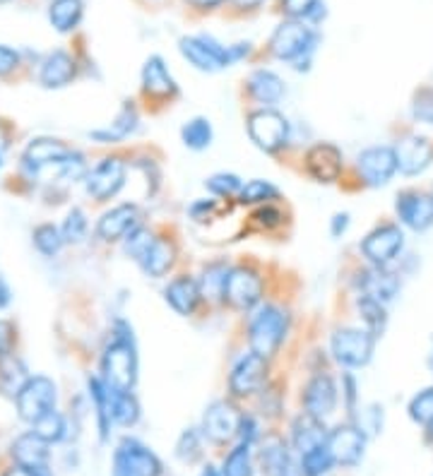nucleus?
<instances>
[{
	"label": "nucleus",
	"mask_w": 433,
	"mask_h": 476,
	"mask_svg": "<svg viewBox=\"0 0 433 476\" xmlns=\"http://www.w3.org/2000/svg\"><path fill=\"white\" fill-rule=\"evenodd\" d=\"M202 443H205V435L201 428H185L176 441V457L184 464H195L202 457Z\"/></svg>",
	"instance_id": "obj_46"
},
{
	"label": "nucleus",
	"mask_w": 433,
	"mask_h": 476,
	"mask_svg": "<svg viewBox=\"0 0 433 476\" xmlns=\"http://www.w3.org/2000/svg\"><path fill=\"white\" fill-rule=\"evenodd\" d=\"M409 418L417 421L421 426H429L433 421V387H426L414 400L409 402Z\"/></svg>",
	"instance_id": "obj_51"
},
{
	"label": "nucleus",
	"mask_w": 433,
	"mask_h": 476,
	"mask_svg": "<svg viewBox=\"0 0 433 476\" xmlns=\"http://www.w3.org/2000/svg\"><path fill=\"white\" fill-rule=\"evenodd\" d=\"M164 474V464L157 455L147 448V445L125 435L121 438L114 450V460H111V476H161Z\"/></svg>",
	"instance_id": "obj_11"
},
{
	"label": "nucleus",
	"mask_w": 433,
	"mask_h": 476,
	"mask_svg": "<svg viewBox=\"0 0 433 476\" xmlns=\"http://www.w3.org/2000/svg\"><path fill=\"white\" fill-rule=\"evenodd\" d=\"M351 226V215L350 212H335L330 219V236L333 238H342V236L350 231Z\"/></svg>",
	"instance_id": "obj_56"
},
{
	"label": "nucleus",
	"mask_w": 433,
	"mask_h": 476,
	"mask_svg": "<svg viewBox=\"0 0 433 476\" xmlns=\"http://www.w3.org/2000/svg\"><path fill=\"white\" fill-rule=\"evenodd\" d=\"M32 431L39 438H43L49 445L63 443L67 438V418L60 414L59 410L49 411L46 417H42L36 424L32 426Z\"/></svg>",
	"instance_id": "obj_45"
},
{
	"label": "nucleus",
	"mask_w": 433,
	"mask_h": 476,
	"mask_svg": "<svg viewBox=\"0 0 433 476\" xmlns=\"http://www.w3.org/2000/svg\"><path fill=\"white\" fill-rule=\"evenodd\" d=\"M318 46H320L318 27L309 25V22H299V20L279 22L270 36V42H267L270 56L282 60V63H289L296 73H309Z\"/></svg>",
	"instance_id": "obj_3"
},
{
	"label": "nucleus",
	"mask_w": 433,
	"mask_h": 476,
	"mask_svg": "<svg viewBox=\"0 0 433 476\" xmlns=\"http://www.w3.org/2000/svg\"><path fill=\"white\" fill-rule=\"evenodd\" d=\"M77 77V63L67 51H51L49 56L39 63V82L46 90H60L67 87Z\"/></svg>",
	"instance_id": "obj_29"
},
{
	"label": "nucleus",
	"mask_w": 433,
	"mask_h": 476,
	"mask_svg": "<svg viewBox=\"0 0 433 476\" xmlns=\"http://www.w3.org/2000/svg\"><path fill=\"white\" fill-rule=\"evenodd\" d=\"M279 380H270V383L256 394V402H258L260 407V417L265 418H279L284 411V393L279 390Z\"/></svg>",
	"instance_id": "obj_48"
},
{
	"label": "nucleus",
	"mask_w": 433,
	"mask_h": 476,
	"mask_svg": "<svg viewBox=\"0 0 433 476\" xmlns=\"http://www.w3.org/2000/svg\"><path fill=\"white\" fill-rule=\"evenodd\" d=\"M256 450L253 445L236 443L232 450L226 452L222 460V474L224 476H253L256 474Z\"/></svg>",
	"instance_id": "obj_40"
},
{
	"label": "nucleus",
	"mask_w": 433,
	"mask_h": 476,
	"mask_svg": "<svg viewBox=\"0 0 433 476\" xmlns=\"http://www.w3.org/2000/svg\"><path fill=\"white\" fill-rule=\"evenodd\" d=\"M243 183H246V181H243L241 176L232 174V171H216V174H212L209 178H205V191H208L212 198H219V200L236 202Z\"/></svg>",
	"instance_id": "obj_42"
},
{
	"label": "nucleus",
	"mask_w": 433,
	"mask_h": 476,
	"mask_svg": "<svg viewBox=\"0 0 433 476\" xmlns=\"http://www.w3.org/2000/svg\"><path fill=\"white\" fill-rule=\"evenodd\" d=\"M232 3L233 10H239V12H253V10L263 8V3L267 0H229Z\"/></svg>",
	"instance_id": "obj_59"
},
{
	"label": "nucleus",
	"mask_w": 433,
	"mask_h": 476,
	"mask_svg": "<svg viewBox=\"0 0 433 476\" xmlns=\"http://www.w3.org/2000/svg\"><path fill=\"white\" fill-rule=\"evenodd\" d=\"M303 174L320 185L340 183L344 176V154L335 143H313L303 152Z\"/></svg>",
	"instance_id": "obj_19"
},
{
	"label": "nucleus",
	"mask_w": 433,
	"mask_h": 476,
	"mask_svg": "<svg viewBox=\"0 0 433 476\" xmlns=\"http://www.w3.org/2000/svg\"><path fill=\"white\" fill-rule=\"evenodd\" d=\"M140 224H145V212H142L140 205L138 202H121V205H114L101 215L97 226H94V234L104 243H121Z\"/></svg>",
	"instance_id": "obj_22"
},
{
	"label": "nucleus",
	"mask_w": 433,
	"mask_h": 476,
	"mask_svg": "<svg viewBox=\"0 0 433 476\" xmlns=\"http://www.w3.org/2000/svg\"><path fill=\"white\" fill-rule=\"evenodd\" d=\"M351 286L361 296L375 299V301L385 303V306L395 301L402 289L398 272H392L390 268H374V265L358 268L351 277Z\"/></svg>",
	"instance_id": "obj_23"
},
{
	"label": "nucleus",
	"mask_w": 433,
	"mask_h": 476,
	"mask_svg": "<svg viewBox=\"0 0 433 476\" xmlns=\"http://www.w3.org/2000/svg\"><path fill=\"white\" fill-rule=\"evenodd\" d=\"M215 140V128L209 123V118L193 116L181 126V143L185 150L205 152Z\"/></svg>",
	"instance_id": "obj_37"
},
{
	"label": "nucleus",
	"mask_w": 433,
	"mask_h": 476,
	"mask_svg": "<svg viewBox=\"0 0 433 476\" xmlns=\"http://www.w3.org/2000/svg\"><path fill=\"white\" fill-rule=\"evenodd\" d=\"M243 411L239 402L232 397H222V400L209 402L205 411H202L201 431L205 441L212 445H226L236 441L239 433V424H241Z\"/></svg>",
	"instance_id": "obj_15"
},
{
	"label": "nucleus",
	"mask_w": 433,
	"mask_h": 476,
	"mask_svg": "<svg viewBox=\"0 0 433 476\" xmlns=\"http://www.w3.org/2000/svg\"><path fill=\"white\" fill-rule=\"evenodd\" d=\"M299 467L301 476H330L333 469L337 467V462H335L327 443H323L306 452V455H299Z\"/></svg>",
	"instance_id": "obj_41"
},
{
	"label": "nucleus",
	"mask_w": 433,
	"mask_h": 476,
	"mask_svg": "<svg viewBox=\"0 0 433 476\" xmlns=\"http://www.w3.org/2000/svg\"><path fill=\"white\" fill-rule=\"evenodd\" d=\"M229 268H232V260L216 258L205 262L201 268V272H198L202 299H205L208 306H212V303H215V306H222V289H224Z\"/></svg>",
	"instance_id": "obj_31"
},
{
	"label": "nucleus",
	"mask_w": 433,
	"mask_h": 476,
	"mask_svg": "<svg viewBox=\"0 0 433 476\" xmlns=\"http://www.w3.org/2000/svg\"><path fill=\"white\" fill-rule=\"evenodd\" d=\"M395 157L402 176H419L431 167L433 144L424 135H407L395 144Z\"/></svg>",
	"instance_id": "obj_26"
},
{
	"label": "nucleus",
	"mask_w": 433,
	"mask_h": 476,
	"mask_svg": "<svg viewBox=\"0 0 433 476\" xmlns=\"http://www.w3.org/2000/svg\"><path fill=\"white\" fill-rule=\"evenodd\" d=\"M282 200V191L275 183H270L265 178H250L246 181L236 198L239 207H260V205H270V202Z\"/></svg>",
	"instance_id": "obj_34"
},
{
	"label": "nucleus",
	"mask_w": 433,
	"mask_h": 476,
	"mask_svg": "<svg viewBox=\"0 0 433 476\" xmlns=\"http://www.w3.org/2000/svg\"><path fill=\"white\" fill-rule=\"evenodd\" d=\"M366 441V431L358 426L357 421H350V418L327 431V448L333 452L337 467H357L358 462L364 460Z\"/></svg>",
	"instance_id": "obj_20"
},
{
	"label": "nucleus",
	"mask_w": 433,
	"mask_h": 476,
	"mask_svg": "<svg viewBox=\"0 0 433 476\" xmlns=\"http://www.w3.org/2000/svg\"><path fill=\"white\" fill-rule=\"evenodd\" d=\"M243 84L250 109H277V104L287 97V84L270 67H256Z\"/></svg>",
	"instance_id": "obj_24"
},
{
	"label": "nucleus",
	"mask_w": 433,
	"mask_h": 476,
	"mask_svg": "<svg viewBox=\"0 0 433 476\" xmlns=\"http://www.w3.org/2000/svg\"><path fill=\"white\" fill-rule=\"evenodd\" d=\"M256 448V464L265 476H301L299 455L282 433L265 431Z\"/></svg>",
	"instance_id": "obj_14"
},
{
	"label": "nucleus",
	"mask_w": 433,
	"mask_h": 476,
	"mask_svg": "<svg viewBox=\"0 0 433 476\" xmlns=\"http://www.w3.org/2000/svg\"><path fill=\"white\" fill-rule=\"evenodd\" d=\"M140 128V109L135 101H125L118 116L114 118V123L108 128H99V130H92L90 133V140L99 144H118L128 140L130 135H135V130Z\"/></svg>",
	"instance_id": "obj_30"
},
{
	"label": "nucleus",
	"mask_w": 433,
	"mask_h": 476,
	"mask_svg": "<svg viewBox=\"0 0 433 476\" xmlns=\"http://www.w3.org/2000/svg\"><path fill=\"white\" fill-rule=\"evenodd\" d=\"M400 224L412 231H426L433 226V195L421 191H402L395 200Z\"/></svg>",
	"instance_id": "obj_25"
},
{
	"label": "nucleus",
	"mask_w": 433,
	"mask_h": 476,
	"mask_svg": "<svg viewBox=\"0 0 433 476\" xmlns=\"http://www.w3.org/2000/svg\"><path fill=\"white\" fill-rule=\"evenodd\" d=\"M161 296L169 308L181 317L198 316V310L208 306L202 299L198 275H191V272H174L161 289Z\"/></svg>",
	"instance_id": "obj_21"
},
{
	"label": "nucleus",
	"mask_w": 433,
	"mask_h": 476,
	"mask_svg": "<svg viewBox=\"0 0 433 476\" xmlns=\"http://www.w3.org/2000/svg\"><path fill=\"white\" fill-rule=\"evenodd\" d=\"M188 8L198 10V12H212V10L222 8L226 0H185Z\"/></svg>",
	"instance_id": "obj_58"
},
{
	"label": "nucleus",
	"mask_w": 433,
	"mask_h": 476,
	"mask_svg": "<svg viewBox=\"0 0 433 476\" xmlns=\"http://www.w3.org/2000/svg\"><path fill=\"white\" fill-rule=\"evenodd\" d=\"M412 116L419 123H426V126H433V90L431 87H424L414 94L412 99Z\"/></svg>",
	"instance_id": "obj_53"
},
{
	"label": "nucleus",
	"mask_w": 433,
	"mask_h": 476,
	"mask_svg": "<svg viewBox=\"0 0 433 476\" xmlns=\"http://www.w3.org/2000/svg\"><path fill=\"white\" fill-rule=\"evenodd\" d=\"M354 171H357L358 185L366 188H383L392 181V176L398 174V157H395V147L388 144H374L366 147L357 154L354 161Z\"/></svg>",
	"instance_id": "obj_18"
},
{
	"label": "nucleus",
	"mask_w": 433,
	"mask_h": 476,
	"mask_svg": "<svg viewBox=\"0 0 433 476\" xmlns=\"http://www.w3.org/2000/svg\"><path fill=\"white\" fill-rule=\"evenodd\" d=\"M128 181V161L123 157H104L90 167L84 176V192L92 198L94 202H111L118 192L125 188Z\"/></svg>",
	"instance_id": "obj_16"
},
{
	"label": "nucleus",
	"mask_w": 433,
	"mask_h": 476,
	"mask_svg": "<svg viewBox=\"0 0 433 476\" xmlns=\"http://www.w3.org/2000/svg\"><path fill=\"white\" fill-rule=\"evenodd\" d=\"M87 393L92 402L94 411H97V428H99L101 443H106L111 438V428H114V418H111V390H108L99 376L87 378Z\"/></svg>",
	"instance_id": "obj_32"
},
{
	"label": "nucleus",
	"mask_w": 433,
	"mask_h": 476,
	"mask_svg": "<svg viewBox=\"0 0 433 476\" xmlns=\"http://www.w3.org/2000/svg\"><path fill=\"white\" fill-rule=\"evenodd\" d=\"M99 378L111 393H135L140 378V356L133 325L125 317H116L111 337L101 351Z\"/></svg>",
	"instance_id": "obj_1"
},
{
	"label": "nucleus",
	"mask_w": 433,
	"mask_h": 476,
	"mask_svg": "<svg viewBox=\"0 0 433 476\" xmlns=\"http://www.w3.org/2000/svg\"><path fill=\"white\" fill-rule=\"evenodd\" d=\"M32 243L36 251L42 253L43 258H56L63 246H66V238H63V231L60 226L56 224H39L34 229Z\"/></svg>",
	"instance_id": "obj_44"
},
{
	"label": "nucleus",
	"mask_w": 433,
	"mask_h": 476,
	"mask_svg": "<svg viewBox=\"0 0 433 476\" xmlns=\"http://www.w3.org/2000/svg\"><path fill=\"white\" fill-rule=\"evenodd\" d=\"M287 212H284L277 202H270V205H260V207H253V212L246 219L248 224V231H258V234H275L279 231L284 224H287Z\"/></svg>",
	"instance_id": "obj_39"
},
{
	"label": "nucleus",
	"mask_w": 433,
	"mask_h": 476,
	"mask_svg": "<svg viewBox=\"0 0 433 476\" xmlns=\"http://www.w3.org/2000/svg\"><path fill=\"white\" fill-rule=\"evenodd\" d=\"M263 426H260V418L256 414H248V411H243L241 424H239V433H236V443L243 445H258V441L263 438Z\"/></svg>",
	"instance_id": "obj_52"
},
{
	"label": "nucleus",
	"mask_w": 433,
	"mask_h": 476,
	"mask_svg": "<svg viewBox=\"0 0 433 476\" xmlns=\"http://www.w3.org/2000/svg\"><path fill=\"white\" fill-rule=\"evenodd\" d=\"M17 67H20V53L0 43V77L15 73Z\"/></svg>",
	"instance_id": "obj_55"
},
{
	"label": "nucleus",
	"mask_w": 433,
	"mask_h": 476,
	"mask_svg": "<svg viewBox=\"0 0 433 476\" xmlns=\"http://www.w3.org/2000/svg\"><path fill=\"white\" fill-rule=\"evenodd\" d=\"M340 400L344 404L347 418L354 421L358 414V383L354 371H342L340 376Z\"/></svg>",
	"instance_id": "obj_50"
},
{
	"label": "nucleus",
	"mask_w": 433,
	"mask_h": 476,
	"mask_svg": "<svg viewBox=\"0 0 433 476\" xmlns=\"http://www.w3.org/2000/svg\"><path fill=\"white\" fill-rule=\"evenodd\" d=\"M140 92L147 101V106L154 111L169 109L181 97V87H178L161 56H150L145 60L140 73Z\"/></svg>",
	"instance_id": "obj_12"
},
{
	"label": "nucleus",
	"mask_w": 433,
	"mask_h": 476,
	"mask_svg": "<svg viewBox=\"0 0 433 476\" xmlns=\"http://www.w3.org/2000/svg\"><path fill=\"white\" fill-rule=\"evenodd\" d=\"M232 205H236V202H226V200H219V198H201V200H195L188 207V217L195 222V224H209V222H215V219H219V215L222 212H229V207Z\"/></svg>",
	"instance_id": "obj_47"
},
{
	"label": "nucleus",
	"mask_w": 433,
	"mask_h": 476,
	"mask_svg": "<svg viewBox=\"0 0 433 476\" xmlns=\"http://www.w3.org/2000/svg\"><path fill=\"white\" fill-rule=\"evenodd\" d=\"M10 457H12V464H22V467L29 469H46L51 467V445L34 431H27V433L17 435L12 441Z\"/></svg>",
	"instance_id": "obj_28"
},
{
	"label": "nucleus",
	"mask_w": 433,
	"mask_h": 476,
	"mask_svg": "<svg viewBox=\"0 0 433 476\" xmlns=\"http://www.w3.org/2000/svg\"><path fill=\"white\" fill-rule=\"evenodd\" d=\"M8 303H10V286L0 279V310L8 308Z\"/></svg>",
	"instance_id": "obj_60"
},
{
	"label": "nucleus",
	"mask_w": 433,
	"mask_h": 476,
	"mask_svg": "<svg viewBox=\"0 0 433 476\" xmlns=\"http://www.w3.org/2000/svg\"><path fill=\"white\" fill-rule=\"evenodd\" d=\"M17 342V330L10 320H0V356L12 354Z\"/></svg>",
	"instance_id": "obj_54"
},
{
	"label": "nucleus",
	"mask_w": 433,
	"mask_h": 476,
	"mask_svg": "<svg viewBox=\"0 0 433 476\" xmlns=\"http://www.w3.org/2000/svg\"><path fill=\"white\" fill-rule=\"evenodd\" d=\"M56 404H59V385L46 376H29L15 394L17 417L29 426L56 410Z\"/></svg>",
	"instance_id": "obj_13"
},
{
	"label": "nucleus",
	"mask_w": 433,
	"mask_h": 476,
	"mask_svg": "<svg viewBox=\"0 0 433 476\" xmlns=\"http://www.w3.org/2000/svg\"><path fill=\"white\" fill-rule=\"evenodd\" d=\"M111 418L114 426L133 428L140 424L142 407L135 393H111Z\"/></svg>",
	"instance_id": "obj_38"
},
{
	"label": "nucleus",
	"mask_w": 433,
	"mask_h": 476,
	"mask_svg": "<svg viewBox=\"0 0 433 476\" xmlns=\"http://www.w3.org/2000/svg\"><path fill=\"white\" fill-rule=\"evenodd\" d=\"M282 12L287 20H299L318 27L325 20V3L323 0H282Z\"/></svg>",
	"instance_id": "obj_43"
},
{
	"label": "nucleus",
	"mask_w": 433,
	"mask_h": 476,
	"mask_svg": "<svg viewBox=\"0 0 433 476\" xmlns=\"http://www.w3.org/2000/svg\"><path fill=\"white\" fill-rule=\"evenodd\" d=\"M250 143L270 157H279L294 143V128L279 109H250L246 113Z\"/></svg>",
	"instance_id": "obj_5"
},
{
	"label": "nucleus",
	"mask_w": 433,
	"mask_h": 476,
	"mask_svg": "<svg viewBox=\"0 0 433 476\" xmlns=\"http://www.w3.org/2000/svg\"><path fill=\"white\" fill-rule=\"evenodd\" d=\"M289 332H292V310L284 303L265 301L253 313H248L246 342H248L250 351H256L265 359H275L287 344Z\"/></svg>",
	"instance_id": "obj_2"
},
{
	"label": "nucleus",
	"mask_w": 433,
	"mask_h": 476,
	"mask_svg": "<svg viewBox=\"0 0 433 476\" xmlns=\"http://www.w3.org/2000/svg\"><path fill=\"white\" fill-rule=\"evenodd\" d=\"M267 279L263 269L250 262V260H239L232 262L229 275H226L224 289H222V306L239 316H248L265 303Z\"/></svg>",
	"instance_id": "obj_4"
},
{
	"label": "nucleus",
	"mask_w": 433,
	"mask_h": 476,
	"mask_svg": "<svg viewBox=\"0 0 433 476\" xmlns=\"http://www.w3.org/2000/svg\"><path fill=\"white\" fill-rule=\"evenodd\" d=\"M63 238L66 243H83L87 238V231H90V222H87V215H84L80 207H73L63 219Z\"/></svg>",
	"instance_id": "obj_49"
},
{
	"label": "nucleus",
	"mask_w": 433,
	"mask_h": 476,
	"mask_svg": "<svg viewBox=\"0 0 433 476\" xmlns=\"http://www.w3.org/2000/svg\"><path fill=\"white\" fill-rule=\"evenodd\" d=\"M0 476H53V472H51V467L29 469V467H22V464H12V467L5 469Z\"/></svg>",
	"instance_id": "obj_57"
},
{
	"label": "nucleus",
	"mask_w": 433,
	"mask_h": 476,
	"mask_svg": "<svg viewBox=\"0 0 433 476\" xmlns=\"http://www.w3.org/2000/svg\"><path fill=\"white\" fill-rule=\"evenodd\" d=\"M354 308H357V317L364 330H368V332L374 334L375 339L383 337L385 327H388V306H385V303L357 293Z\"/></svg>",
	"instance_id": "obj_33"
},
{
	"label": "nucleus",
	"mask_w": 433,
	"mask_h": 476,
	"mask_svg": "<svg viewBox=\"0 0 433 476\" xmlns=\"http://www.w3.org/2000/svg\"><path fill=\"white\" fill-rule=\"evenodd\" d=\"M327 424L309 417L306 411H299L289 424V443H292L296 455H306L318 445L327 443Z\"/></svg>",
	"instance_id": "obj_27"
},
{
	"label": "nucleus",
	"mask_w": 433,
	"mask_h": 476,
	"mask_svg": "<svg viewBox=\"0 0 433 476\" xmlns=\"http://www.w3.org/2000/svg\"><path fill=\"white\" fill-rule=\"evenodd\" d=\"M27 378H29V373H27L25 361L20 359L15 351L0 356V393L15 400L20 387L27 383Z\"/></svg>",
	"instance_id": "obj_36"
},
{
	"label": "nucleus",
	"mask_w": 433,
	"mask_h": 476,
	"mask_svg": "<svg viewBox=\"0 0 433 476\" xmlns=\"http://www.w3.org/2000/svg\"><path fill=\"white\" fill-rule=\"evenodd\" d=\"M402 248H405V234H402L400 224H392V222L371 229L364 236V241L358 243V251L364 260L374 268H390L392 262L400 258Z\"/></svg>",
	"instance_id": "obj_17"
},
{
	"label": "nucleus",
	"mask_w": 433,
	"mask_h": 476,
	"mask_svg": "<svg viewBox=\"0 0 433 476\" xmlns=\"http://www.w3.org/2000/svg\"><path fill=\"white\" fill-rule=\"evenodd\" d=\"M198 476H224V474H222V469L215 467V464H209V462H208V464H205V467L201 469V474H198Z\"/></svg>",
	"instance_id": "obj_61"
},
{
	"label": "nucleus",
	"mask_w": 433,
	"mask_h": 476,
	"mask_svg": "<svg viewBox=\"0 0 433 476\" xmlns=\"http://www.w3.org/2000/svg\"><path fill=\"white\" fill-rule=\"evenodd\" d=\"M340 404V378L333 371H318L309 373L306 383L301 387V407L309 417L327 424L335 417Z\"/></svg>",
	"instance_id": "obj_8"
},
{
	"label": "nucleus",
	"mask_w": 433,
	"mask_h": 476,
	"mask_svg": "<svg viewBox=\"0 0 433 476\" xmlns=\"http://www.w3.org/2000/svg\"><path fill=\"white\" fill-rule=\"evenodd\" d=\"M272 380V361L256 351H243L229 368L226 393L236 402L256 400V394Z\"/></svg>",
	"instance_id": "obj_6"
},
{
	"label": "nucleus",
	"mask_w": 433,
	"mask_h": 476,
	"mask_svg": "<svg viewBox=\"0 0 433 476\" xmlns=\"http://www.w3.org/2000/svg\"><path fill=\"white\" fill-rule=\"evenodd\" d=\"M84 3L83 0H51L49 20L53 29L60 34H67L77 29V25L83 22Z\"/></svg>",
	"instance_id": "obj_35"
},
{
	"label": "nucleus",
	"mask_w": 433,
	"mask_h": 476,
	"mask_svg": "<svg viewBox=\"0 0 433 476\" xmlns=\"http://www.w3.org/2000/svg\"><path fill=\"white\" fill-rule=\"evenodd\" d=\"M375 342L378 339L364 327L337 325L330 332V359L342 371H358L374 359Z\"/></svg>",
	"instance_id": "obj_7"
},
{
	"label": "nucleus",
	"mask_w": 433,
	"mask_h": 476,
	"mask_svg": "<svg viewBox=\"0 0 433 476\" xmlns=\"http://www.w3.org/2000/svg\"><path fill=\"white\" fill-rule=\"evenodd\" d=\"M178 258H181L178 241L169 231L157 229L150 241L145 243V248L135 255L133 262L147 279H167L169 275H174Z\"/></svg>",
	"instance_id": "obj_10"
},
{
	"label": "nucleus",
	"mask_w": 433,
	"mask_h": 476,
	"mask_svg": "<svg viewBox=\"0 0 433 476\" xmlns=\"http://www.w3.org/2000/svg\"><path fill=\"white\" fill-rule=\"evenodd\" d=\"M178 51L195 70L201 73H222L233 66L232 49L226 43L216 42L212 34H191L178 39Z\"/></svg>",
	"instance_id": "obj_9"
}]
</instances>
